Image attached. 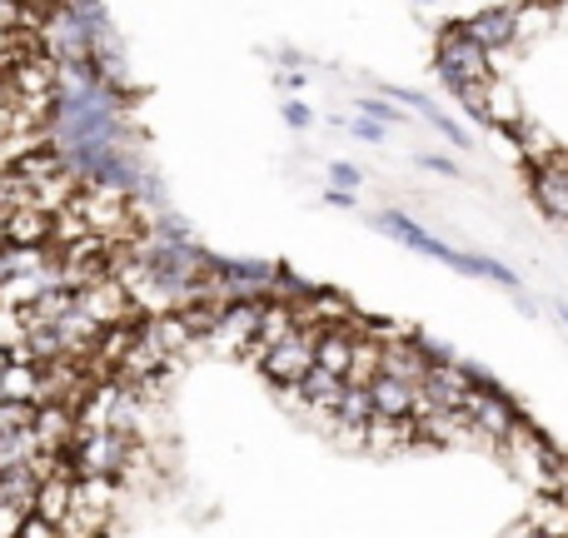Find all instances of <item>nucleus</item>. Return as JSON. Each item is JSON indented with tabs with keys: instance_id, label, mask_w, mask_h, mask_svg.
<instances>
[{
	"instance_id": "nucleus-1",
	"label": "nucleus",
	"mask_w": 568,
	"mask_h": 538,
	"mask_svg": "<svg viewBox=\"0 0 568 538\" xmlns=\"http://www.w3.org/2000/svg\"><path fill=\"white\" fill-rule=\"evenodd\" d=\"M75 304L90 314V319L105 329V324H120V319H135V300H130V290L115 280V274H100V280L80 284L75 290Z\"/></svg>"
},
{
	"instance_id": "nucleus-2",
	"label": "nucleus",
	"mask_w": 568,
	"mask_h": 538,
	"mask_svg": "<svg viewBox=\"0 0 568 538\" xmlns=\"http://www.w3.org/2000/svg\"><path fill=\"white\" fill-rule=\"evenodd\" d=\"M36 434H40V449H70L80 439V419L65 399H45L36 404Z\"/></svg>"
},
{
	"instance_id": "nucleus-3",
	"label": "nucleus",
	"mask_w": 568,
	"mask_h": 538,
	"mask_svg": "<svg viewBox=\"0 0 568 538\" xmlns=\"http://www.w3.org/2000/svg\"><path fill=\"white\" fill-rule=\"evenodd\" d=\"M6 245H20V250H40L50 245V210L40 205H10L6 210Z\"/></svg>"
},
{
	"instance_id": "nucleus-4",
	"label": "nucleus",
	"mask_w": 568,
	"mask_h": 538,
	"mask_svg": "<svg viewBox=\"0 0 568 538\" xmlns=\"http://www.w3.org/2000/svg\"><path fill=\"white\" fill-rule=\"evenodd\" d=\"M0 394H6V399H26V404H40V399H45V379H40V364L10 359L6 369H0Z\"/></svg>"
},
{
	"instance_id": "nucleus-5",
	"label": "nucleus",
	"mask_w": 568,
	"mask_h": 538,
	"mask_svg": "<svg viewBox=\"0 0 568 538\" xmlns=\"http://www.w3.org/2000/svg\"><path fill=\"white\" fill-rule=\"evenodd\" d=\"M70 494H75V479H60V474H45V479L36 484V499H30V509L40 514V519H50L60 529V519L70 514Z\"/></svg>"
},
{
	"instance_id": "nucleus-6",
	"label": "nucleus",
	"mask_w": 568,
	"mask_h": 538,
	"mask_svg": "<svg viewBox=\"0 0 568 538\" xmlns=\"http://www.w3.org/2000/svg\"><path fill=\"white\" fill-rule=\"evenodd\" d=\"M36 454H40V434H36V424L0 434V469H16V464H30Z\"/></svg>"
},
{
	"instance_id": "nucleus-7",
	"label": "nucleus",
	"mask_w": 568,
	"mask_h": 538,
	"mask_svg": "<svg viewBox=\"0 0 568 538\" xmlns=\"http://www.w3.org/2000/svg\"><path fill=\"white\" fill-rule=\"evenodd\" d=\"M36 484H40V474L30 469V464L0 469V499H6V504H20V509H30V499H36Z\"/></svg>"
},
{
	"instance_id": "nucleus-8",
	"label": "nucleus",
	"mask_w": 568,
	"mask_h": 538,
	"mask_svg": "<svg viewBox=\"0 0 568 538\" xmlns=\"http://www.w3.org/2000/svg\"><path fill=\"white\" fill-rule=\"evenodd\" d=\"M26 424H36V404H26V399H0V434L26 429Z\"/></svg>"
},
{
	"instance_id": "nucleus-9",
	"label": "nucleus",
	"mask_w": 568,
	"mask_h": 538,
	"mask_svg": "<svg viewBox=\"0 0 568 538\" xmlns=\"http://www.w3.org/2000/svg\"><path fill=\"white\" fill-rule=\"evenodd\" d=\"M26 339V319H20L16 304H0V349H10V344Z\"/></svg>"
},
{
	"instance_id": "nucleus-10",
	"label": "nucleus",
	"mask_w": 568,
	"mask_h": 538,
	"mask_svg": "<svg viewBox=\"0 0 568 538\" xmlns=\"http://www.w3.org/2000/svg\"><path fill=\"white\" fill-rule=\"evenodd\" d=\"M30 509H20V504H6L0 499V538H20V524H26Z\"/></svg>"
},
{
	"instance_id": "nucleus-11",
	"label": "nucleus",
	"mask_w": 568,
	"mask_h": 538,
	"mask_svg": "<svg viewBox=\"0 0 568 538\" xmlns=\"http://www.w3.org/2000/svg\"><path fill=\"white\" fill-rule=\"evenodd\" d=\"M20 538H60V529H55L50 519H40L36 509H30V514H26V524H20Z\"/></svg>"
},
{
	"instance_id": "nucleus-12",
	"label": "nucleus",
	"mask_w": 568,
	"mask_h": 538,
	"mask_svg": "<svg viewBox=\"0 0 568 538\" xmlns=\"http://www.w3.org/2000/svg\"><path fill=\"white\" fill-rule=\"evenodd\" d=\"M0 399H6V394H0Z\"/></svg>"
}]
</instances>
